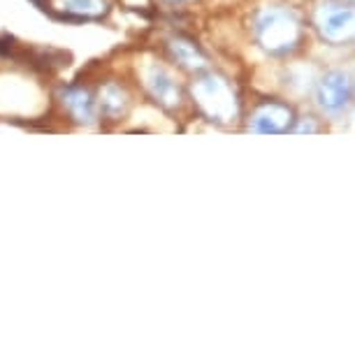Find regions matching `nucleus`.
<instances>
[{
	"instance_id": "1",
	"label": "nucleus",
	"mask_w": 355,
	"mask_h": 355,
	"mask_svg": "<svg viewBox=\"0 0 355 355\" xmlns=\"http://www.w3.org/2000/svg\"><path fill=\"white\" fill-rule=\"evenodd\" d=\"M256 37L270 53H288L300 42V21L291 10L270 8L256 19Z\"/></svg>"
},
{
	"instance_id": "2",
	"label": "nucleus",
	"mask_w": 355,
	"mask_h": 355,
	"mask_svg": "<svg viewBox=\"0 0 355 355\" xmlns=\"http://www.w3.org/2000/svg\"><path fill=\"white\" fill-rule=\"evenodd\" d=\"M193 96L207 116L214 121H232L237 116V98L227 82L218 75H205L193 84Z\"/></svg>"
},
{
	"instance_id": "3",
	"label": "nucleus",
	"mask_w": 355,
	"mask_h": 355,
	"mask_svg": "<svg viewBox=\"0 0 355 355\" xmlns=\"http://www.w3.org/2000/svg\"><path fill=\"white\" fill-rule=\"evenodd\" d=\"M353 100V79L341 70H330L316 84V103L327 114L344 112Z\"/></svg>"
},
{
	"instance_id": "4",
	"label": "nucleus",
	"mask_w": 355,
	"mask_h": 355,
	"mask_svg": "<svg viewBox=\"0 0 355 355\" xmlns=\"http://www.w3.org/2000/svg\"><path fill=\"white\" fill-rule=\"evenodd\" d=\"M293 123V110L277 100H267L253 112L251 116V130L265 132V135H277V132H286Z\"/></svg>"
},
{
	"instance_id": "5",
	"label": "nucleus",
	"mask_w": 355,
	"mask_h": 355,
	"mask_svg": "<svg viewBox=\"0 0 355 355\" xmlns=\"http://www.w3.org/2000/svg\"><path fill=\"white\" fill-rule=\"evenodd\" d=\"M355 12L351 8H341V5H327L320 15V31L327 40H341L353 31Z\"/></svg>"
},
{
	"instance_id": "6",
	"label": "nucleus",
	"mask_w": 355,
	"mask_h": 355,
	"mask_svg": "<svg viewBox=\"0 0 355 355\" xmlns=\"http://www.w3.org/2000/svg\"><path fill=\"white\" fill-rule=\"evenodd\" d=\"M58 10L61 19L68 21H82V19H100L107 12L105 0H56L49 12Z\"/></svg>"
},
{
	"instance_id": "7",
	"label": "nucleus",
	"mask_w": 355,
	"mask_h": 355,
	"mask_svg": "<svg viewBox=\"0 0 355 355\" xmlns=\"http://www.w3.org/2000/svg\"><path fill=\"white\" fill-rule=\"evenodd\" d=\"M149 86H151L153 96H156L160 103H165V105L179 103V89H177V84L172 82V77L167 75L165 70L153 68L151 77H149Z\"/></svg>"
},
{
	"instance_id": "8",
	"label": "nucleus",
	"mask_w": 355,
	"mask_h": 355,
	"mask_svg": "<svg viewBox=\"0 0 355 355\" xmlns=\"http://www.w3.org/2000/svg\"><path fill=\"white\" fill-rule=\"evenodd\" d=\"M63 103L77 121H91L93 119V100L84 89H68L63 93Z\"/></svg>"
},
{
	"instance_id": "9",
	"label": "nucleus",
	"mask_w": 355,
	"mask_h": 355,
	"mask_svg": "<svg viewBox=\"0 0 355 355\" xmlns=\"http://www.w3.org/2000/svg\"><path fill=\"white\" fill-rule=\"evenodd\" d=\"M170 46H172L174 58L182 65H186V68H200V65H205L202 53H200L198 46L189 42V40H172Z\"/></svg>"
},
{
	"instance_id": "10",
	"label": "nucleus",
	"mask_w": 355,
	"mask_h": 355,
	"mask_svg": "<svg viewBox=\"0 0 355 355\" xmlns=\"http://www.w3.org/2000/svg\"><path fill=\"white\" fill-rule=\"evenodd\" d=\"M103 105L105 110H114V112H121L123 107V93L116 89V86H107L105 89V96H103Z\"/></svg>"
},
{
	"instance_id": "11",
	"label": "nucleus",
	"mask_w": 355,
	"mask_h": 355,
	"mask_svg": "<svg viewBox=\"0 0 355 355\" xmlns=\"http://www.w3.org/2000/svg\"><path fill=\"white\" fill-rule=\"evenodd\" d=\"M318 125H313L311 121H302L300 125H295V132H316Z\"/></svg>"
}]
</instances>
